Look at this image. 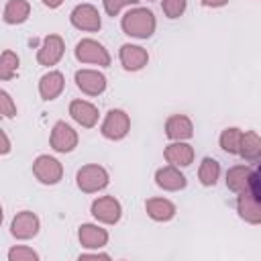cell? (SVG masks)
<instances>
[{
    "mask_svg": "<svg viewBox=\"0 0 261 261\" xmlns=\"http://www.w3.org/2000/svg\"><path fill=\"white\" fill-rule=\"evenodd\" d=\"M126 2H135V0H106V10H108L110 14H114V12L118 10V6H120V4H126Z\"/></svg>",
    "mask_w": 261,
    "mask_h": 261,
    "instance_id": "cell-12",
    "label": "cell"
},
{
    "mask_svg": "<svg viewBox=\"0 0 261 261\" xmlns=\"http://www.w3.org/2000/svg\"><path fill=\"white\" fill-rule=\"evenodd\" d=\"M124 29L128 31V35L135 37H149L151 29H153V14L149 10H137L126 14L124 18Z\"/></svg>",
    "mask_w": 261,
    "mask_h": 261,
    "instance_id": "cell-1",
    "label": "cell"
},
{
    "mask_svg": "<svg viewBox=\"0 0 261 261\" xmlns=\"http://www.w3.org/2000/svg\"><path fill=\"white\" fill-rule=\"evenodd\" d=\"M249 186H251V194H253L255 202L261 206V163H259V167L251 173V177H249Z\"/></svg>",
    "mask_w": 261,
    "mask_h": 261,
    "instance_id": "cell-8",
    "label": "cell"
},
{
    "mask_svg": "<svg viewBox=\"0 0 261 261\" xmlns=\"http://www.w3.org/2000/svg\"><path fill=\"white\" fill-rule=\"evenodd\" d=\"M216 175H218V165L214 159H204V165H202V171H200V177L204 184H214L216 181Z\"/></svg>",
    "mask_w": 261,
    "mask_h": 261,
    "instance_id": "cell-7",
    "label": "cell"
},
{
    "mask_svg": "<svg viewBox=\"0 0 261 261\" xmlns=\"http://www.w3.org/2000/svg\"><path fill=\"white\" fill-rule=\"evenodd\" d=\"M237 137H239L237 128H230V130L224 133V137H222V145H224L226 151H237V145H234V139H237Z\"/></svg>",
    "mask_w": 261,
    "mask_h": 261,
    "instance_id": "cell-11",
    "label": "cell"
},
{
    "mask_svg": "<svg viewBox=\"0 0 261 261\" xmlns=\"http://www.w3.org/2000/svg\"><path fill=\"white\" fill-rule=\"evenodd\" d=\"M126 133V116L118 110L110 112L108 122L104 124V135L106 137H122Z\"/></svg>",
    "mask_w": 261,
    "mask_h": 261,
    "instance_id": "cell-2",
    "label": "cell"
},
{
    "mask_svg": "<svg viewBox=\"0 0 261 261\" xmlns=\"http://www.w3.org/2000/svg\"><path fill=\"white\" fill-rule=\"evenodd\" d=\"M206 4H222V2H226V0H204Z\"/></svg>",
    "mask_w": 261,
    "mask_h": 261,
    "instance_id": "cell-13",
    "label": "cell"
},
{
    "mask_svg": "<svg viewBox=\"0 0 261 261\" xmlns=\"http://www.w3.org/2000/svg\"><path fill=\"white\" fill-rule=\"evenodd\" d=\"M59 88H61V77H59L55 84H49V77H47V75L43 77V86H41V90H43V96H45V98H53V96L59 92Z\"/></svg>",
    "mask_w": 261,
    "mask_h": 261,
    "instance_id": "cell-9",
    "label": "cell"
},
{
    "mask_svg": "<svg viewBox=\"0 0 261 261\" xmlns=\"http://www.w3.org/2000/svg\"><path fill=\"white\" fill-rule=\"evenodd\" d=\"M45 2H47V4H49V6H57V4H59V2H61V0H45Z\"/></svg>",
    "mask_w": 261,
    "mask_h": 261,
    "instance_id": "cell-14",
    "label": "cell"
},
{
    "mask_svg": "<svg viewBox=\"0 0 261 261\" xmlns=\"http://www.w3.org/2000/svg\"><path fill=\"white\" fill-rule=\"evenodd\" d=\"M94 214L104 218V220H116L118 218V204L110 198H104L94 204Z\"/></svg>",
    "mask_w": 261,
    "mask_h": 261,
    "instance_id": "cell-3",
    "label": "cell"
},
{
    "mask_svg": "<svg viewBox=\"0 0 261 261\" xmlns=\"http://www.w3.org/2000/svg\"><path fill=\"white\" fill-rule=\"evenodd\" d=\"M184 6H186V2L184 0H165V4H163V8H165V12L173 18V16H177L181 10H184Z\"/></svg>",
    "mask_w": 261,
    "mask_h": 261,
    "instance_id": "cell-10",
    "label": "cell"
},
{
    "mask_svg": "<svg viewBox=\"0 0 261 261\" xmlns=\"http://www.w3.org/2000/svg\"><path fill=\"white\" fill-rule=\"evenodd\" d=\"M145 59H147V55L139 49V47H122V61L126 63V67L128 69H137V67H141L143 63H145Z\"/></svg>",
    "mask_w": 261,
    "mask_h": 261,
    "instance_id": "cell-4",
    "label": "cell"
},
{
    "mask_svg": "<svg viewBox=\"0 0 261 261\" xmlns=\"http://www.w3.org/2000/svg\"><path fill=\"white\" fill-rule=\"evenodd\" d=\"M71 112H73V116H75L80 122H84V124H92L94 118H96L94 108L88 106V104H80V102H75V104L71 106Z\"/></svg>",
    "mask_w": 261,
    "mask_h": 261,
    "instance_id": "cell-5",
    "label": "cell"
},
{
    "mask_svg": "<svg viewBox=\"0 0 261 261\" xmlns=\"http://www.w3.org/2000/svg\"><path fill=\"white\" fill-rule=\"evenodd\" d=\"M167 157L173 159V161H179L181 165H188L190 163V157H192V151H190L188 145H173L167 151Z\"/></svg>",
    "mask_w": 261,
    "mask_h": 261,
    "instance_id": "cell-6",
    "label": "cell"
}]
</instances>
